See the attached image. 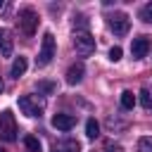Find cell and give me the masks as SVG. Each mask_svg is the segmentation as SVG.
Instances as JSON below:
<instances>
[{"label":"cell","instance_id":"6da1fadb","mask_svg":"<svg viewBox=\"0 0 152 152\" xmlns=\"http://www.w3.org/2000/svg\"><path fill=\"white\" fill-rule=\"evenodd\" d=\"M19 109L26 114V116H40L43 109H45V100L40 95H21L19 97Z\"/></svg>","mask_w":152,"mask_h":152},{"label":"cell","instance_id":"7a4b0ae2","mask_svg":"<svg viewBox=\"0 0 152 152\" xmlns=\"http://www.w3.org/2000/svg\"><path fill=\"white\" fill-rule=\"evenodd\" d=\"M0 140H5V142L17 140V121H14V114L10 109L0 112Z\"/></svg>","mask_w":152,"mask_h":152},{"label":"cell","instance_id":"3957f363","mask_svg":"<svg viewBox=\"0 0 152 152\" xmlns=\"http://www.w3.org/2000/svg\"><path fill=\"white\" fill-rule=\"evenodd\" d=\"M74 48L81 57H88V55L95 52V38L88 31H76L74 33Z\"/></svg>","mask_w":152,"mask_h":152},{"label":"cell","instance_id":"277c9868","mask_svg":"<svg viewBox=\"0 0 152 152\" xmlns=\"http://www.w3.org/2000/svg\"><path fill=\"white\" fill-rule=\"evenodd\" d=\"M52 57H55V36L48 31V33L43 36V45H40V52H38L36 64H38V66H48V64L52 62Z\"/></svg>","mask_w":152,"mask_h":152},{"label":"cell","instance_id":"5b68a950","mask_svg":"<svg viewBox=\"0 0 152 152\" xmlns=\"http://www.w3.org/2000/svg\"><path fill=\"white\" fill-rule=\"evenodd\" d=\"M36 26H38V14L31 10V7H24L19 12V28L26 33V36H33L36 33Z\"/></svg>","mask_w":152,"mask_h":152},{"label":"cell","instance_id":"8992f818","mask_svg":"<svg viewBox=\"0 0 152 152\" xmlns=\"http://www.w3.org/2000/svg\"><path fill=\"white\" fill-rule=\"evenodd\" d=\"M109 28H112L116 36H126L128 28H131V19H128V14H124V12H114V14L109 17Z\"/></svg>","mask_w":152,"mask_h":152},{"label":"cell","instance_id":"52a82bcc","mask_svg":"<svg viewBox=\"0 0 152 152\" xmlns=\"http://www.w3.org/2000/svg\"><path fill=\"white\" fill-rule=\"evenodd\" d=\"M150 48H152V43H150L147 36L133 38V43H131V55H133V59H142V57L150 52Z\"/></svg>","mask_w":152,"mask_h":152},{"label":"cell","instance_id":"ba28073f","mask_svg":"<svg viewBox=\"0 0 152 152\" xmlns=\"http://www.w3.org/2000/svg\"><path fill=\"white\" fill-rule=\"evenodd\" d=\"M52 126H55L57 131H71V128L76 126V119H74L71 114H55V116H52Z\"/></svg>","mask_w":152,"mask_h":152},{"label":"cell","instance_id":"9c48e42d","mask_svg":"<svg viewBox=\"0 0 152 152\" xmlns=\"http://www.w3.org/2000/svg\"><path fill=\"white\" fill-rule=\"evenodd\" d=\"M52 152H81V145L74 138H64V140H57L52 145Z\"/></svg>","mask_w":152,"mask_h":152},{"label":"cell","instance_id":"30bf717a","mask_svg":"<svg viewBox=\"0 0 152 152\" xmlns=\"http://www.w3.org/2000/svg\"><path fill=\"white\" fill-rule=\"evenodd\" d=\"M83 74H86V69H83L81 62H78V64H71V66L66 69V83H69V86L81 83V81H83Z\"/></svg>","mask_w":152,"mask_h":152},{"label":"cell","instance_id":"8fae6325","mask_svg":"<svg viewBox=\"0 0 152 152\" xmlns=\"http://www.w3.org/2000/svg\"><path fill=\"white\" fill-rule=\"evenodd\" d=\"M12 33L7 31V28H0V52L5 55V57H10L12 55Z\"/></svg>","mask_w":152,"mask_h":152},{"label":"cell","instance_id":"7c38bea8","mask_svg":"<svg viewBox=\"0 0 152 152\" xmlns=\"http://www.w3.org/2000/svg\"><path fill=\"white\" fill-rule=\"evenodd\" d=\"M26 66H28V62H26V57H17L14 62H12V69H10V76L12 78H19V76H24V71H26Z\"/></svg>","mask_w":152,"mask_h":152},{"label":"cell","instance_id":"4fadbf2b","mask_svg":"<svg viewBox=\"0 0 152 152\" xmlns=\"http://www.w3.org/2000/svg\"><path fill=\"white\" fill-rule=\"evenodd\" d=\"M140 104L145 109H152V83H147V86L140 88Z\"/></svg>","mask_w":152,"mask_h":152},{"label":"cell","instance_id":"5bb4252c","mask_svg":"<svg viewBox=\"0 0 152 152\" xmlns=\"http://www.w3.org/2000/svg\"><path fill=\"white\" fill-rule=\"evenodd\" d=\"M86 135H88L90 140H95V138L100 135V124H97L95 119H88V121H86Z\"/></svg>","mask_w":152,"mask_h":152},{"label":"cell","instance_id":"9a60e30c","mask_svg":"<svg viewBox=\"0 0 152 152\" xmlns=\"http://www.w3.org/2000/svg\"><path fill=\"white\" fill-rule=\"evenodd\" d=\"M121 107H124V109H133V107H135V95H133L131 90H124V93H121Z\"/></svg>","mask_w":152,"mask_h":152},{"label":"cell","instance_id":"2e32d148","mask_svg":"<svg viewBox=\"0 0 152 152\" xmlns=\"http://www.w3.org/2000/svg\"><path fill=\"white\" fill-rule=\"evenodd\" d=\"M24 145H26L31 152H40V142H38V138H33V135H26V138H24Z\"/></svg>","mask_w":152,"mask_h":152},{"label":"cell","instance_id":"e0dca14e","mask_svg":"<svg viewBox=\"0 0 152 152\" xmlns=\"http://www.w3.org/2000/svg\"><path fill=\"white\" fill-rule=\"evenodd\" d=\"M140 19L147 21V24H152V2H147V5L140 7Z\"/></svg>","mask_w":152,"mask_h":152},{"label":"cell","instance_id":"ac0fdd59","mask_svg":"<svg viewBox=\"0 0 152 152\" xmlns=\"http://www.w3.org/2000/svg\"><path fill=\"white\" fill-rule=\"evenodd\" d=\"M138 152H152V138H140L138 140Z\"/></svg>","mask_w":152,"mask_h":152},{"label":"cell","instance_id":"d6986e66","mask_svg":"<svg viewBox=\"0 0 152 152\" xmlns=\"http://www.w3.org/2000/svg\"><path fill=\"white\" fill-rule=\"evenodd\" d=\"M38 90H40V93H52V90H55V83H50V81H38Z\"/></svg>","mask_w":152,"mask_h":152},{"label":"cell","instance_id":"ffe728a7","mask_svg":"<svg viewBox=\"0 0 152 152\" xmlns=\"http://www.w3.org/2000/svg\"><path fill=\"white\" fill-rule=\"evenodd\" d=\"M109 59H112V62H119V59H121V48H119V45L109 50Z\"/></svg>","mask_w":152,"mask_h":152},{"label":"cell","instance_id":"44dd1931","mask_svg":"<svg viewBox=\"0 0 152 152\" xmlns=\"http://www.w3.org/2000/svg\"><path fill=\"white\" fill-rule=\"evenodd\" d=\"M2 7H5V2H2V0H0V10H2Z\"/></svg>","mask_w":152,"mask_h":152},{"label":"cell","instance_id":"7402d4cb","mask_svg":"<svg viewBox=\"0 0 152 152\" xmlns=\"http://www.w3.org/2000/svg\"><path fill=\"white\" fill-rule=\"evenodd\" d=\"M0 93H2V81H0Z\"/></svg>","mask_w":152,"mask_h":152},{"label":"cell","instance_id":"603a6c76","mask_svg":"<svg viewBox=\"0 0 152 152\" xmlns=\"http://www.w3.org/2000/svg\"><path fill=\"white\" fill-rule=\"evenodd\" d=\"M0 152H2V150H0Z\"/></svg>","mask_w":152,"mask_h":152}]
</instances>
